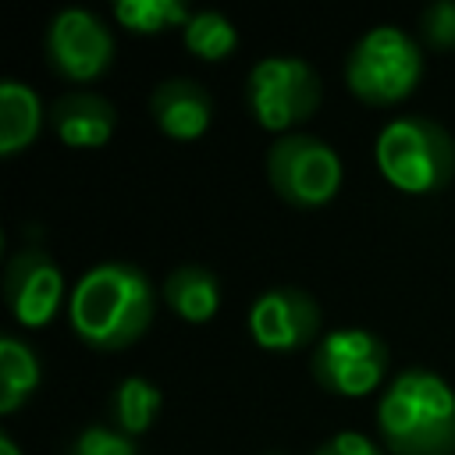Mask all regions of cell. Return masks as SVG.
I'll use <instances>...</instances> for the list:
<instances>
[{"instance_id":"6da1fadb","label":"cell","mask_w":455,"mask_h":455,"mask_svg":"<svg viewBox=\"0 0 455 455\" xmlns=\"http://www.w3.org/2000/svg\"><path fill=\"white\" fill-rule=\"evenodd\" d=\"M156 313L149 277L124 259H107L85 270L68 295V320L78 341L96 352H121L135 345Z\"/></svg>"},{"instance_id":"7a4b0ae2","label":"cell","mask_w":455,"mask_h":455,"mask_svg":"<svg viewBox=\"0 0 455 455\" xmlns=\"http://www.w3.org/2000/svg\"><path fill=\"white\" fill-rule=\"evenodd\" d=\"M377 430L391 455H455V387L427 370H402L380 405Z\"/></svg>"},{"instance_id":"3957f363","label":"cell","mask_w":455,"mask_h":455,"mask_svg":"<svg viewBox=\"0 0 455 455\" xmlns=\"http://www.w3.org/2000/svg\"><path fill=\"white\" fill-rule=\"evenodd\" d=\"M373 156L384 181L405 196L441 192L455 178V139L419 114L387 121L377 135Z\"/></svg>"},{"instance_id":"277c9868","label":"cell","mask_w":455,"mask_h":455,"mask_svg":"<svg viewBox=\"0 0 455 455\" xmlns=\"http://www.w3.org/2000/svg\"><path fill=\"white\" fill-rule=\"evenodd\" d=\"M423 78V50L419 43L395 28L377 25L355 39L345 57V85L366 107H395L416 92Z\"/></svg>"},{"instance_id":"5b68a950","label":"cell","mask_w":455,"mask_h":455,"mask_svg":"<svg viewBox=\"0 0 455 455\" xmlns=\"http://www.w3.org/2000/svg\"><path fill=\"white\" fill-rule=\"evenodd\" d=\"M323 100L320 75L302 57H263L252 64L245 78V103L259 128L291 135V128L306 124Z\"/></svg>"},{"instance_id":"8992f818","label":"cell","mask_w":455,"mask_h":455,"mask_svg":"<svg viewBox=\"0 0 455 455\" xmlns=\"http://www.w3.org/2000/svg\"><path fill=\"white\" fill-rule=\"evenodd\" d=\"M270 188L295 210H320L341 192V156L316 135H281L267 149Z\"/></svg>"},{"instance_id":"52a82bcc","label":"cell","mask_w":455,"mask_h":455,"mask_svg":"<svg viewBox=\"0 0 455 455\" xmlns=\"http://www.w3.org/2000/svg\"><path fill=\"white\" fill-rule=\"evenodd\" d=\"M313 380L338 398H363L377 391L387 373V345L366 327L327 331L309 355Z\"/></svg>"},{"instance_id":"ba28073f","label":"cell","mask_w":455,"mask_h":455,"mask_svg":"<svg viewBox=\"0 0 455 455\" xmlns=\"http://www.w3.org/2000/svg\"><path fill=\"white\" fill-rule=\"evenodd\" d=\"M114 53V32L92 11L64 7L46 25V64L68 82H96L110 71Z\"/></svg>"},{"instance_id":"9c48e42d","label":"cell","mask_w":455,"mask_h":455,"mask_svg":"<svg viewBox=\"0 0 455 455\" xmlns=\"http://www.w3.org/2000/svg\"><path fill=\"white\" fill-rule=\"evenodd\" d=\"M245 327L267 352H299L320 341V306L295 284H274L252 299Z\"/></svg>"},{"instance_id":"30bf717a","label":"cell","mask_w":455,"mask_h":455,"mask_svg":"<svg viewBox=\"0 0 455 455\" xmlns=\"http://www.w3.org/2000/svg\"><path fill=\"white\" fill-rule=\"evenodd\" d=\"M4 302L28 331L46 327L64 302V274L43 249H21L4 270Z\"/></svg>"},{"instance_id":"8fae6325","label":"cell","mask_w":455,"mask_h":455,"mask_svg":"<svg viewBox=\"0 0 455 455\" xmlns=\"http://www.w3.org/2000/svg\"><path fill=\"white\" fill-rule=\"evenodd\" d=\"M53 135L71 146V149H100L110 142L114 128H117V110L110 100H103L100 92H64L50 103L46 110Z\"/></svg>"},{"instance_id":"7c38bea8","label":"cell","mask_w":455,"mask_h":455,"mask_svg":"<svg viewBox=\"0 0 455 455\" xmlns=\"http://www.w3.org/2000/svg\"><path fill=\"white\" fill-rule=\"evenodd\" d=\"M149 114L156 128L174 142H192L210 128L213 103L210 92L192 78H167L149 96Z\"/></svg>"},{"instance_id":"4fadbf2b","label":"cell","mask_w":455,"mask_h":455,"mask_svg":"<svg viewBox=\"0 0 455 455\" xmlns=\"http://www.w3.org/2000/svg\"><path fill=\"white\" fill-rule=\"evenodd\" d=\"M43 117L46 114L39 96L18 78H4L0 82V156H18L21 149H28L39 139Z\"/></svg>"},{"instance_id":"5bb4252c","label":"cell","mask_w":455,"mask_h":455,"mask_svg":"<svg viewBox=\"0 0 455 455\" xmlns=\"http://www.w3.org/2000/svg\"><path fill=\"white\" fill-rule=\"evenodd\" d=\"M220 281L196 263L174 267L164 277V302L171 306V313H178L185 323H206L217 316L220 309Z\"/></svg>"},{"instance_id":"9a60e30c","label":"cell","mask_w":455,"mask_h":455,"mask_svg":"<svg viewBox=\"0 0 455 455\" xmlns=\"http://www.w3.org/2000/svg\"><path fill=\"white\" fill-rule=\"evenodd\" d=\"M39 387V355L18 334L0 338V416H14Z\"/></svg>"},{"instance_id":"2e32d148","label":"cell","mask_w":455,"mask_h":455,"mask_svg":"<svg viewBox=\"0 0 455 455\" xmlns=\"http://www.w3.org/2000/svg\"><path fill=\"white\" fill-rule=\"evenodd\" d=\"M160 405H164V398H160L156 384H149L146 377H124L110 391V427L135 441L139 434H146L153 427Z\"/></svg>"},{"instance_id":"e0dca14e","label":"cell","mask_w":455,"mask_h":455,"mask_svg":"<svg viewBox=\"0 0 455 455\" xmlns=\"http://www.w3.org/2000/svg\"><path fill=\"white\" fill-rule=\"evenodd\" d=\"M114 18L135 36H160L167 28H185L192 11L181 0H117Z\"/></svg>"},{"instance_id":"ac0fdd59","label":"cell","mask_w":455,"mask_h":455,"mask_svg":"<svg viewBox=\"0 0 455 455\" xmlns=\"http://www.w3.org/2000/svg\"><path fill=\"white\" fill-rule=\"evenodd\" d=\"M185 50L199 60H224L235 53L238 46V28L231 25V18H224L220 11H192L188 25L181 28Z\"/></svg>"},{"instance_id":"d6986e66","label":"cell","mask_w":455,"mask_h":455,"mask_svg":"<svg viewBox=\"0 0 455 455\" xmlns=\"http://www.w3.org/2000/svg\"><path fill=\"white\" fill-rule=\"evenodd\" d=\"M68 455H139V448L128 434H121L114 427H103V423H92L71 441Z\"/></svg>"},{"instance_id":"ffe728a7","label":"cell","mask_w":455,"mask_h":455,"mask_svg":"<svg viewBox=\"0 0 455 455\" xmlns=\"http://www.w3.org/2000/svg\"><path fill=\"white\" fill-rule=\"evenodd\" d=\"M419 39L430 50H455V0H434L419 11Z\"/></svg>"},{"instance_id":"44dd1931","label":"cell","mask_w":455,"mask_h":455,"mask_svg":"<svg viewBox=\"0 0 455 455\" xmlns=\"http://www.w3.org/2000/svg\"><path fill=\"white\" fill-rule=\"evenodd\" d=\"M313 455H384L366 434H359V430H341V434H334V437H327Z\"/></svg>"},{"instance_id":"7402d4cb","label":"cell","mask_w":455,"mask_h":455,"mask_svg":"<svg viewBox=\"0 0 455 455\" xmlns=\"http://www.w3.org/2000/svg\"><path fill=\"white\" fill-rule=\"evenodd\" d=\"M0 455H21V448L11 434H0Z\"/></svg>"},{"instance_id":"603a6c76","label":"cell","mask_w":455,"mask_h":455,"mask_svg":"<svg viewBox=\"0 0 455 455\" xmlns=\"http://www.w3.org/2000/svg\"><path fill=\"white\" fill-rule=\"evenodd\" d=\"M270 455H281V451H270Z\"/></svg>"}]
</instances>
